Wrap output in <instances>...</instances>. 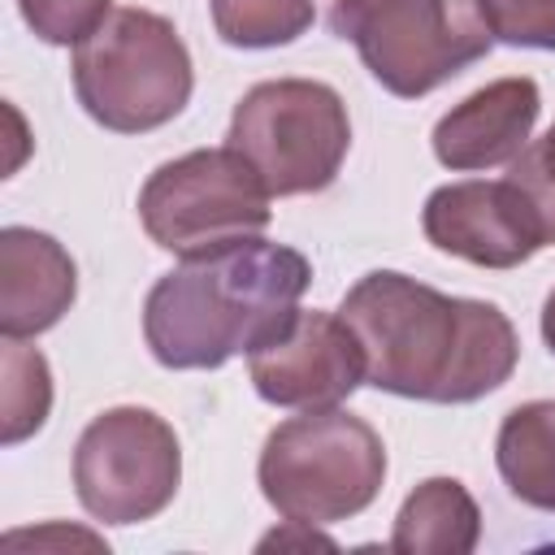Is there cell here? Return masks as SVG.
Here are the masks:
<instances>
[{
    "instance_id": "cell-6",
    "label": "cell",
    "mask_w": 555,
    "mask_h": 555,
    "mask_svg": "<svg viewBox=\"0 0 555 555\" xmlns=\"http://www.w3.org/2000/svg\"><path fill=\"white\" fill-rule=\"evenodd\" d=\"M230 147L256 169L269 195L325 191L351 147L347 104L317 78L256 82L230 117Z\"/></svg>"
},
{
    "instance_id": "cell-17",
    "label": "cell",
    "mask_w": 555,
    "mask_h": 555,
    "mask_svg": "<svg viewBox=\"0 0 555 555\" xmlns=\"http://www.w3.org/2000/svg\"><path fill=\"white\" fill-rule=\"evenodd\" d=\"M477 9L494 39L555 52V0H477Z\"/></svg>"
},
{
    "instance_id": "cell-5",
    "label": "cell",
    "mask_w": 555,
    "mask_h": 555,
    "mask_svg": "<svg viewBox=\"0 0 555 555\" xmlns=\"http://www.w3.org/2000/svg\"><path fill=\"white\" fill-rule=\"evenodd\" d=\"M330 26L399 100H421L494 43L477 0H334Z\"/></svg>"
},
{
    "instance_id": "cell-15",
    "label": "cell",
    "mask_w": 555,
    "mask_h": 555,
    "mask_svg": "<svg viewBox=\"0 0 555 555\" xmlns=\"http://www.w3.org/2000/svg\"><path fill=\"white\" fill-rule=\"evenodd\" d=\"M52 412V373L39 347L26 338H4L0 347V438L4 447L26 442L43 429Z\"/></svg>"
},
{
    "instance_id": "cell-18",
    "label": "cell",
    "mask_w": 555,
    "mask_h": 555,
    "mask_svg": "<svg viewBox=\"0 0 555 555\" xmlns=\"http://www.w3.org/2000/svg\"><path fill=\"white\" fill-rule=\"evenodd\" d=\"M17 9L43 43H82L113 13V0H17Z\"/></svg>"
},
{
    "instance_id": "cell-4",
    "label": "cell",
    "mask_w": 555,
    "mask_h": 555,
    "mask_svg": "<svg viewBox=\"0 0 555 555\" xmlns=\"http://www.w3.org/2000/svg\"><path fill=\"white\" fill-rule=\"evenodd\" d=\"M256 477L278 516L334 525L360 516L377 499L386 481V447L364 416L308 408L264 438Z\"/></svg>"
},
{
    "instance_id": "cell-3",
    "label": "cell",
    "mask_w": 555,
    "mask_h": 555,
    "mask_svg": "<svg viewBox=\"0 0 555 555\" xmlns=\"http://www.w3.org/2000/svg\"><path fill=\"white\" fill-rule=\"evenodd\" d=\"M69 69L78 104L113 134H147L173 121L195 87L182 35L152 9H113L74 43Z\"/></svg>"
},
{
    "instance_id": "cell-16",
    "label": "cell",
    "mask_w": 555,
    "mask_h": 555,
    "mask_svg": "<svg viewBox=\"0 0 555 555\" xmlns=\"http://www.w3.org/2000/svg\"><path fill=\"white\" fill-rule=\"evenodd\" d=\"M208 9L217 35L230 48L295 43L317 17V0H208Z\"/></svg>"
},
{
    "instance_id": "cell-9",
    "label": "cell",
    "mask_w": 555,
    "mask_h": 555,
    "mask_svg": "<svg viewBox=\"0 0 555 555\" xmlns=\"http://www.w3.org/2000/svg\"><path fill=\"white\" fill-rule=\"evenodd\" d=\"M421 225L438 251L481 269H516L551 247V225L538 199L512 173L438 186L425 199Z\"/></svg>"
},
{
    "instance_id": "cell-1",
    "label": "cell",
    "mask_w": 555,
    "mask_h": 555,
    "mask_svg": "<svg viewBox=\"0 0 555 555\" xmlns=\"http://www.w3.org/2000/svg\"><path fill=\"white\" fill-rule=\"evenodd\" d=\"M338 317L360 343L364 382L399 399L473 403L520 360L516 330L494 304L442 295L395 269L364 273Z\"/></svg>"
},
{
    "instance_id": "cell-19",
    "label": "cell",
    "mask_w": 555,
    "mask_h": 555,
    "mask_svg": "<svg viewBox=\"0 0 555 555\" xmlns=\"http://www.w3.org/2000/svg\"><path fill=\"white\" fill-rule=\"evenodd\" d=\"M512 178L538 199V208H542V217L551 225V243H555V121L538 143H529L512 160Z\"/></svg>"
},
{
    "instance_id": "cell-14",
    "label": "cell",
    "mask_w": 555,
    "mask_h": 555,
    "mask_svg": "<svg viewBox=\"0 0 555 555\" xmlns=\"http://www.w3.org/2000/svg\"><path fill=\"white\" fill-rule=\"evenodd\" d=\"M494 464L520 503L555 512V399H529L503 416Z\"/></svg>"
},
{
    "instance_id": "cell-11",
    "label": "cell",
    "mask_w": 555,
    "mask_h": 555,
    "mask_svg": "<svg viewBox=\"0 0 555 555\" xmlns=\"http://www.w3.org/2000/svg\"><path fill=\"white\" fill-rule=\"evenodd\" d=\"M538 108H542L538 82L525 78V74L499 78V82L464 95L434 126V156H438V165H447L455 173L512 165L529 147Z\"/></svg>"
},
{
    "instance_id": "cell-10",
    "label": "cell",
    "mask_w": 555,
    "mask_h": 555,
    "mask_svg": "<svg viewBox=\"0 0 555 555\" xmlns=\"http://www.w3.org/2000/svg\"><path fill=\"white\" fill-rule=\"evenodd\" d=\"M251 386L273 408H338L364 386V356L338 312L299 308L291 325L247 356Z\"/></svg>"
},
{
    "instance_id": "cell-2",
    "label": "cell",
    "mask_w": 555,
    "mask_h": 555,
    "mask_svg": "<svg viewBox=\"0 0 555 555\" xmlns=\"http://www.w3.org/2000/svg\"><path fill=\"white\" fill-rule=\"evenodd\" d=\"M312 286L304 251L243 238L212 256L182 260L143 299V338L165 369H221L278 338Z\"/></svg>"
},
{
    "instance_id": "cell-13",
    "label": "cell",
    "mask_w": 555,
    "mask_h": 555,
    "mask_svg": "<svg viewBox=\"0 0 555 555\" xmlns=\"http://www.w3.org/2000/svg\"><path fill=\"white\" fill-rule=\"evenodd\" d=\"M477 538H481V512L464 490V481L429 477L403 499L395 516L390 551L395 555H468Z\"/></svg>"
},
{
    "instance_id": "cell-8",
    "label": "cell",
    "mask_w": 555,
    "mask_h": 555,
    "mask_svg": "<svg viewBox=\"0 0 555 555\" xmlns=\"http://www.w3.org/2000/svg\"><path fill=\"white\" fill-rule=\"evenodd\" d=\"M182 481V447L152 408L100 412L74 447L78 503L104 525H139L160 516Z\"/></svg>"
},
{
    "instance_id": "cell-20",
    "label": "cell",
    "mask_w": 555,
    "mask_h": 555,
    "mask_svg": "<svg viewBox=\"0 0 555 555\" xmlns=\"http://www.w3.org/2000/svg\"><path fill=\"white\" fill-rule=\"evenodd\" d=\"M542 338H546V347H551V356H555V291H551L546 304H542Z\"/></svg>"
},
{
    "instance_id": "cell-7",
    "label": "cell",
    "mask_w": 555,
    "mask_h": 555,
    "mask_svg": "<svg viewBox=\"0 0 555 555\" xmlns=\"http://www.w3.org/2000/svg\"><path fill=\"white\" fill-rule=\"evenodd\" d=\"M269 199L256 169L225 143L165 160L139 191V221L156 247L195 260L260 238L273 217Z\"/></svg>"
},
{
    "instance_id": "cell-12",
    "label": "cell",
    "mask_w": 555,
    "mask_h": 555,
    "mask_svg": "<svg viewBox=\"0 0 555 555\" xmlns=\"http://www.w3.org/2000/svg\"><path fill=\"white\" fill-rule=\"evenodd\" d=\"M78 299L74 256L43 230H0V334L35 338L52 330Z\"/></svg>"
}]
</instances>
